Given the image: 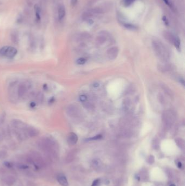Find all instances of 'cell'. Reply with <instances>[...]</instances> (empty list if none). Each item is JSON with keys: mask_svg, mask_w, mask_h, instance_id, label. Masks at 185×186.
Masks as SVG:
<instances>
[{"mask_svg": "<svg viewBox=\"0 0 185 186\" xmlns=\"http://www.w3.org/2000/svg\"><path fill=\"white\" fill-rule=\"evenodd\" d=\"M152 46L155 54L163 61H167L169 58V54L166 47L162 43L157 40L152 42Z\"/></svg>", "mask_w": 185, "mask_h": 186, "instance_id": "cell-1", "label": "cell"}, {"mask_svg": "<svg viewBox=\"0 0 185 186\" xmlns=\"http://www.w3.org/2000/svg\"><path fill=\"white\" fill-rule=\"evenodd\" d=\"M175 114L171 111L167 110L163 112L162 115V120L163 126L167 129H169L175 122Z\"/></svg>", "mask_w": 185, "mask_h": 186, "instance_id": "cell-2", "label": "cell"}, {"mask_svg": "<svg viewBox=\"0 0 185 186\" xmlns=\"http://www.w3.org/2000/svg\"><path fill=\"white\" fill-rule=\"evenodd\" d=\"M105 11V9L103 7H95L84 12L81 17H82L83 20L88 21L94 16L104 13Z\"/></svg>", "mask_w": 185, "mask_h": 186, "instance_id": "cell-3", "label": "cell"}, {"mask_svg": "<svg viewBox=\"0 0 185 186\" xmlns=\"http://www.w3.org/2000/svg\"><path fill=\"white\" fill-rule=\"evenodd\" d=\"M32 89L31 82L29 81H25L19 84L18 86V95L20 99L26 98L29 95V91Z\"/></svg>", "mask_w": 185, "mask_h": 186, "instance_id": "cell-4", "label": "cell"}, {"mask_svg": "<svg viewBox=\"0 0 185 186\" xmlns=\"http://www.w3.org/2000/svg\"><path fill=\"white\" fill-rule=\"evenodd\" d=\"M18 83L15 82L11 83L8 87V97H9V100L13 103L16 102L19 99L18 95Z\"/></svg>", "mask_w": 185, "mask_h": 186, "instance_id": "cell-5", "label": "cell"}, {"mask_svg": "<svg viewBox=\"0 0 185 186\" xmlns=\"http://www.w3.org/2000/svg\"><path fill=\"white\" fill-rule=\"evenodd\" d=\"M163 35L166 39V40L170 42V44H173L176 46V47L179 49L180 41L178 37L175 36L173 33L167 31H165L163 32Z\"/></svg>", "mask_w": 185, "mask_h": 186, "instance_id": "cell-6", "label": "cell"}, {"mask_svg": "<svg viewBox=\"0 0 185 186\" xmlns=\"http://www.w3.org/2000/svg\"><path fill=\"white\" fill-rule=\"evenodd\" d=\"M66 113L67 115L71 118H78L80 115V111L76 106L71 105L66 108Z\"/></svg>", "mask_w": 185, "mask_h": 186, "instance_id": "cell-7", "label": "cell"}, {"mask_svg": "<svg viewBox=\"0 0 185 186\" xmlns=\"http://www.w3.org/2000/svg\"><path fill=\"white\" fill-rule=\"evenodd\" d=\"M11 125L14 129H21V130H25L27 126V125L25 124L22 121L18 119L12 120Z\"/></svg>", "mask_w": 185, "mask_h": 186, "instance_id": "cell-8", "label": "cell"}, {"mask_svg": "<svg viewBox=\"0 0 185 186\" xmlns=\"http://www.w3.org/2000/svg\"><path fill=\"white\" fill-rule=\"evenodd\" d=\"M91 38V36L88 33H81L77 34L74 37V40L76 41H83L88 40Z\"/></svg>", "mask_w": 185, "mask_h": 186, "instance_id": "cell-9", "label": "cell"}, {"mask_svg": "<svg viewBox=\"0 0 185 186\" xmlns=\"http://www.w3.org/2000/svg\"><path fill=\"white\" fill-rule=\"evenodd\" d=\"M119 50L117 47H112L109 49L107 51V56L110 59H114L117 57Z\"/></svg>", "mask_w": 185, "mask_h": 186, "instance_id": "cell-10", "label": "cell"}, {"mask_svg": "<svg viewBox=\"0 0 185 186\" xmlns=\"http://www.w3.org/2000/svg\"><path fill=\"white\" fill-rule=\"evenodd\" d=\"M25 131L27 137H36L39 134V131H38V129L32 126H27L25 129Z\"/></svg>", "mask_w": 185, "mask_h": 186, "instance_id": "cell-11", "label": "cell"}, {"mask_svg": "<svg viewBox=\"0 0 185 186\" xmlns=\"http://www.w3.org/2000/svg\"><path fill=\"white\" fill-rule=\"evenodd\" d=\"M107 33L105 31H102L101 32L97 38H96V42L98 45H102L105 43L107 40Z\"/></svg>", "mask_w": 185, "mask_h": 186, "instance_id": "cell-12", "label": "cell"}, {"mask_svg": "<svg viewBox=\"0 0 185 186\" xmlns=\"http://www.w3.org/2000/svg\"><path fill=\"white\" fill-rule=\"evenodd\" d=\"M17 50L14 47L8 46L6 56L8 58H13L17 54Z\"/></svg>", "mask_w": 185, "mask_h": 186, "instance_id": "cell-13", "label": "cell"}, {"mask_svg": "<svg viewBox=\"0 0 185 186\" xmlns=\"http://www.w3.org/2000/svg\"><path fill=\"white\" fill-rule=\"evenodd\" d=\"M78 141V136L76 133L71 132L69 134L67 138V141L71 145H74Z\"/></svg>", "mask_w": 185, "mask_h": 186, "instance_id": "cell-14", "label": "cell"}, {"mask_svg": "<svg viewBox=\"0 0 185 186\" xmlns=\"http://www.w3.org/2000/svg\"><path fill=\"white\" fill-rule=\"evenodd\" d=\"M58 18L59 20H62L64 17L66 15V10L65 6L63 5H60L58 7Z\"/></svg>", "mask_w": 185, "mask_h": 186, "instance_id": "cell-15", "label": "cell"}, {"mask_svg": "<svg viewBox=\"0 0 185 186\" xmlns=\"http://www.w3.org/2000/svg\"><path fill=\"white\" fill-rule=\"evenodd\" d=\"M58 181L59 183L61 184L62 186H68V183L67 180L65 176H64L63 174H60L58 176Z\"/></svg>", "mask_w": 185, "mask_h": 186, "instance_id": "cell-16", "label": "cell"}, {"mask_svg": "<svg viewBox=\"0 0 185 186\" xmlns=\"http://www.w3.org/2000/svg\"><path fill=\"white\" fill-rule=\"evenodd\" d=\"M15 182V179L11 175L7 176L5 179V183L8 186H12Z\"/></svg>", "mask_w": 185, "mask_h": 186, "instance_id": "cell-17", "label": "cell"}, {"mask_svg": "<svg viewBox=\"0 0 185 186\" xmlns=\"http://www.w3.org/2000/svg\"><path fill=\"white\" fill-rule=\"evenodd\" d=\"M34 11H35V15L36 20L38 21H40L41 20V10L40 8L38 5H35L34 6Z\"/></svg>", "mask_w": 185, "mask_h": 186, "instance_id": "cell-18", "label": "cell"}, {"mask_svg": "<svg viewBox=\"0 0 185 186\" xmlns=\"http://www.w3.org/2000/svg\"><path fill=\"white\" fill-rule=\"evenodd\" d=\"M123 25L124 27H126L127 29L131 30V31H135L137 29V27L135 25H132L130 23H123Z\"/></svg>", "mask_w": 185, "mask_h": 186, "instance_id": "cell-19", "label": "cell"}, {"mask_svg": "<svg viewBox=\"0 0 185 186\" xmlns=\"http://www.w3.org/2000/svg\"><path fill=\"white\" fill-rule=\"evenodd\" d=\"M35 99H36V102L38 103H42L43 102V101H44V94H43V93H41V92L38 93L36 95Z\"/></svg>", "mask_w": 185, "mask_h": 186, "instance_id": "cell-20", "label": "cell"}, {"mask_svg": "<svg viewBox=\"0 0 185 186\" xmlns=\"http://www.w3.org/2000/svg\"><path fill=\"white\" fill-rule=\"evenodd\" d=\"M135 0H122V3L124 7H129L135 2Z\"/></svg>", "mask_w": 185, "mask_h": 186, "instance_id": "cell-21", "label": "cell"}, {"mask_svg": "<svg viewBox=\"0 0 185 186\" xmlns=\"http://www.w3.org/2000/svg\"><path fill=\"white\" fill-rule=\"evenodd\" d=\"M8 46H3L0 49V56H6Z\"/></svg>", "mask_w": 185, "mask_h": 186, "instance_id": "cell-22", "label": "cell"}, {"mask_svg": "<svg viewBox=\"0 0 185 186\" xmlns=\"http://www.w3.org/2000/svg\"><path fill=\"white\" fill-rule=\"evenodd\" d=\"M176 144H178V145L180 147V148H183L184 147V141L182 139H180V138H178V139L175 140Z\"/></svg>", "mask_w": 185, "mask_h": 186, "instance_id": "cell-23", "label": "cell"}, {"mask_svg": "<svg viewBox=\"0 0 185 186\" xmlns=\"http://www.w3.org/2000/svg\"><path fill=\"white\" fill-rule=\"evenodd\" d=\"M123 105H124V108H125L126 109H128L130 105V101L129 99H125L123 102Z\"/></svg>", "mask_w": 185, "mask_h": 186, "instance_id": "cell-24", "label": "cell"}, {"mask_svg": "<svg viewBox=\"0 0 185 186\" xmlns=\"http://www.w3.org/2000/svg\"><path fill=\"white\" fill-rule=\"evenodd\" d=\"M86 62H87V59L85 58H80L78 60H77V63L79 65H83Z\"/></svg>", "mask_w": 185, "mask_h": 186, "instance_id": "cell-25", "label": "cell"}, {"mask_svg": "<svg viewBox=\"0 0 185 186\" xmlns=\"http://www.w3.org/2000/svg\"><path fill=\"white\" fill-rule=\"evenodd\" d=\"M11 38H12V41L13 42H14L15 44H17L18 42V37L17 36V34L15 33H14L12 34L11 36Z\"/></svg>", "mask_w": 185, "mask_h": 186, "instance_id": "cell-26", "label": "cell"}, {"mask_svg": "<svg viewBox=\"0 0 185 186\" xmlns=\"http://www.w3.org/2000/svg\"><path fill=\"white\" fill-rule=\"evenodd\" d=\"M7 155V152L5 150H1L0 151V160L3 159L4 158H5Z\"/></svg>", "mask_w": 185, "mask_h": 186, "instance_id": "cell-27", "label": "cell"}, {"mask_svg": "<svg viewBox=\"0 0 185 186\" xmlns=\"http://www.w3.org/2000/svg\"><path fill=\"white\" fill-rule=\"evenodd\" d=\"M102 137V136L101 135H97L96 136H94V137H93L92 138H90L89 140H98V139H101Z\"/></svg>", "mask_w": 185, "mask_h": 186, "instance_id": "cell-28", "label": "cell"}, {"mask_svg": "<svg viewBox=\"0 0 185 186\" xmlns=\"http://www.w3.org/2000/svg\"><path fill=\"white\" fill-rule=\"evenodd\" d=\"M163 1L165 3V4L166 5H167L168 6H169L170 8H173V6H172V4L171 3L170 1L169 0H163Z\"/></svg>", "mask_w": 185, "mask_h": 186, "instance_id": "cell-29", "label": "cell"}, {"mask_svg": "<svg viewBox=\"0 0 185 186\" xmlns=\"http://www.w3.org/2000/svg\"><path fill=\"white\" fill-rule=\"evenodd\" d=\"M154 162V157L153 156H150L148 158V163L150 164H152Z\"/></svg>", "mask_w": 185, "mask_h": 186, "instance_id": "cell-30", "label": "cell"}, {"mask_svg": "<svg viewBox=\"0 0 185 186\" xmlns=\"http://www.w3.org/2000/svg\"><path fill=\"white\" fill-rule=\"evenodd\" d=\"M100 1H101V0H89V3H88L89 5H90V6L93 5L94 3H96Z\"/></svg>", "mask_w": 185, "mask_h": 186, "instance_id": "cell-31", "label": "cell"}, {"mask_svg": "<svg viewBox=\"0 0 185 186\" xmlns=\"http://www.w3.org/2000/svg\"><path fill=\"white\" fill-rule=\"evenodd\" d=\"M100 179H96V180H95L92 182V186H97L98 185L99 183H100Z\"/></svg>", "mask_w": 185, "mask_h": 186, "instance_id": "cell-32", "label": "cell"}, {"mask_svg": "<svg viewBox=\"0 0 185 186\" xmlns=\"http://www.w3.org/2000/svg\"><path fill=\"white\" fill-rule=\"evenodd\" d=\"M162 20H163V23H165V24L166 25H167V26L168 25V24H169V23H168V20H167V18H166V17L165 16H163L162 17Z\"/></svg>", "mask_w": 185, "mask_h": 186, "instance_id": "cell-33", "label": "cell"}, {"mask_svg": "<svg viewBox=\"0 0 185 186\" xmlns=\"http://www.w3.org/2000/svg\"><path fill=\"white\" fill-rule=\"evenodd\" d=\"M79 99H80V100L81 101L84 102V101H85L86 100H87V96H86L85 95H81L80 96Z\"/></svg>", "mask_w": 185, "mask_h": 186, "instance_id": "cell-34", "label": "cell"}, {"mask_svg": "<svg viewBox=\"0 0 185 186\" xmlns=\"http://www.w3.org/2000/svg\"><path fill=\"white\" fill-rule=\"evenodd\" d=\"M77 1L78 0H71V3L72 4V5L75 6L76 5V3H77Z\"/></svg>", "mask_w": 185, "mask_h": 186, "instance_id": "cell-35", "label": "cell"}, {"mask_svg": "<svg viewBox=\"0 0 185 186\" xmlns=\"http://www.w3.org/2000/svg\"><path fill=\"white\" fill-rule=\"evenodd\" d=\"M177 166H178V168H179L181 169V168H182V163H181L180 162H179L178 163V164H177Z\"/></svg>", "mask_w": 185, "mask_h": 186, "instance_id": "cell-36", "label": "cell"}, {"mask_svg": "<svg viewBox=\"0 0 185 186\" xmlns=\"http://www.w3.org/2000/svg\"><path fill=\"white\" fill-rule=\"evenodd\" d=\"M93 86H94V87H98V86H99V84H98V83H96V84H94L93 85Z\"/></svg>", "mask_w": 185, "mask_h": 186, "instance_id": "cell-37", "label": "cell"}, {"mask_svg": "<svg viewBox=\"0 0 185 186\" xmlns=\"http://www.w3.org/2000/svg\"><path fill=\"white\" fill-rule=\"evenodd\" d=\"M170 186H176L175 184H171Z\"/></svg>", "mask_w": 185, "mask_h": 186, "instance_id": "cell-38", "label": "cell"}]
</instances>
